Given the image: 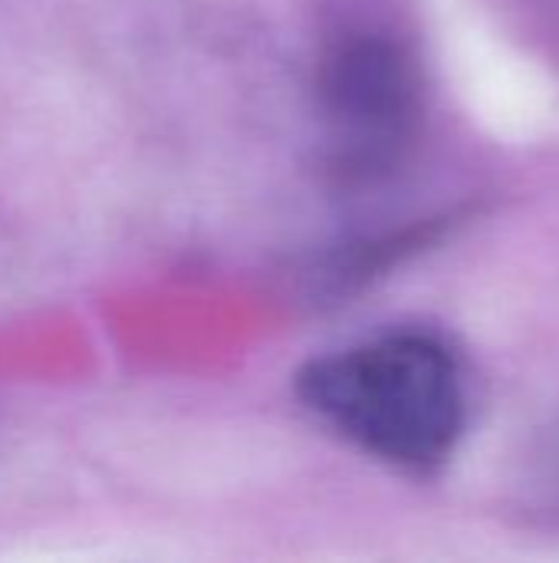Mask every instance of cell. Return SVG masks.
<instances>
[{
  "instance_id": "cell-1",
  "label": "cell",
  "mask_w": 559,
  "mask_h": 563,
  "mask_svg": "<svg viewBox=\"0 0 559 563\" xmlns=\"http://www.w3.org/2000/svg\"><path fill=\"white\" fill-rule=\"evenodd\" d=\"M300 396L349 442L402 468L445 462L465 426L455 360L415 333L313 360L300 373Z\"/></svg>"
},
{
  "instance_id": "cell-2",
  "label": "cell",
  "mask_w": 559,
  "mask_h": 563,
  "mask_svg": "<svg viewBox=\"0 0 559 563\" xmlns=\"http://www.w3.org/2000/svg\"><path fill=\"white\" fill-rule=\"evenodd\" d=\"M323 115L346 168H382L409 142L422 82L402 43L376 30L346 33L320 69Z\"/></svg>"
}]
</instances>
